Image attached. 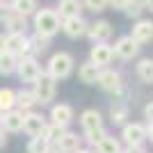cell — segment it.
Returning a JSON list of instances; mask_svg holds the SVG:
<instances>
[{
  "mask_svg": "<svg viewBox=\"0 0 153 153\" xmlns=\"http://www.w3.org/2000/svg\"><path fill=\"white\" fill-rule=\"evenodd\" d=\"M82 128L89 133V130H96V128H101V114L96 112V110H85L82 112Z\"/></svg>",
  "mask_w": 153,
  "mask_h": 153,
  "instance_id": "obj_17",
  "label": "cell"
},
{
  "mask_svg": "<svg viewBox=\"0 0 153 153\" xmlns=\"http://www.w3.org/2000/svg\"><path fill=\"white\" fill-rule=\"evenodd\" d=\"M12 9L16 14H21V16H27V14H32L37 9V0H14Z\"/></svg>",
  "mask_w": 153,
  "mask_h": 153,
  "instance_id": "obj_22",
  "label": "cell"
},
{
  "mask_svg": "<svg viewBox=\"0 0 153 153\" xmlns=\"http://www.w3.org/2000/svg\"><path fill=\"white\" fill-rule=\"evenodd\" d=\"M5 51V37H2V34H0V53Z\"/></svg>",
  "mask_w": 153,
  "mask_h": 153,
  "instance_id": "obj_40",
  "label": "cell"
},
{
  "mask_svg": "<svg viewBox=\"0 0 153 153\" xmlns=\"http://www.w3.org/2000/svg\"><path fill=\"white\" fill-rule=\"evenodd\" d=\"M5 146V133H2V128H0V149Z\"/></svg>",
  "mask_w": 153,
  "mask_h": 153,
  "instance_id": "obj_39",
  "label": "cell"
},
{
  "mask_svg": "<svg viewBox=\"0 0 153 153\" xmlns=\"http://www.w3.org/2000/svg\"><path fill=\"white\" fill-rule=\"evenodd\" d=\"M123 12L130 16V19H140L142 12H144V0H128V5Z\"/></svg>",
  "mask_w": 153,
  "mask_h": 153,
  "instance_id": "obj_25",
  "label": "cell"
},
{
  "mask_svg": "<svg viewBox=\"0 0 153 153\" xmlns=\"http://www.w3.org/2000/svg\"><path fill=\"white\" fill-rule=\"evenodd\" d=\"M48 151V142H46V137L41 135V137H34V140L30 142V146H27V153H46Z\"/></svg>",
  "mask_w": 153,
  "mask_h": 153,
  "instance_id": "obj_28",
  "label": "cell"
},
{
  "mask_svg": "<svg viewBox=\"0 0 153 153\" xmlns=\"http://www.w3.org/2000/svg\"><path fill=\"white\" fill-rule=\"evenodd\" d=\"M16 103H19L23 110H27V108H32V105L37 103V98H34V94H30V91H21V94L16 96Z\"/></svg>",
  "mask_w": 153,
  "mask_h": 153,
  "instance_id": "obj_29",
  "label": "cell"
},
{
  "mask_svg": "<svg viewBox=\"0 0 153 153\" xmlns=\"http://www.w3.org/2000/svg\"><path fill=\"white\" fill-rule=\"evenodd\" d=\"M98 66H96L94 62H87V64H82L80 66V71H78V76H80V80L82 82H87V85H94L96 80H98Z\"/></svg>",
  "mask_w": 153,
  "mask_h": 153,
  "instance_id": "obj_15",
  "label": "cell"
},
{
  "mask_svg": "<svg viewBox=\"0 0 153 153\" xmlns=\"http://www.w3.org/2000/svg\"><path fill=\"white\" fill-rule=\"evenodd\" d=\"M96 82L101 85L105 91H119L121 89V78H119V73H114V71H101Z\"/></svg>",
  "mask_w": 153,
  "mask_h": 153,
  "instance_id": "obj_10",
  "label": "cell"
},
{
  "mask_svg": "<svg viewBox=\"0 0 153 153\" xmlns=\"http://www.w3.org/2000/svg\"><path fill=\"white\" fill-rule=\"evenodd\" d=\"M123 119H126V110H123V108H114V105H112V121L121 123Z\"/></svg>",
  "mask_w": 153,
  "mask_h": 153,
  "instance_id": "obj_33",
  "label": "cell"
},
{
  "mask_svg": "<svg viewBox=\"0 0 153 153\" xmlns=\"http://www.w3.org/2000/svg\"><path fill=\"white\" fill-rule=\"evenodd\" d=\"M44 128H46V123H44V119L39 114H27V117H23V130H27L30 135H41L44 133Z\"/></svg>",
  "mask_w": 153,
  "mask_h": 153,
  "instance_id": "obj_13",
  "label": "cell"
},
{
  "mask_svg": "<svg viewBox=\"0 0 153 153\" xmlns=\"http://www.w3.org/2000/svg\"><path fill=\"white\" fill-rule=\"evenodd\" d=\"M112 57H114V51H112L110 46H105V44H98V46L91 48V62H94L96 66L110 64V62H112Z\"/></svg>",
  "mask_w": 153,
  "mask_h": 153,
  "instance_id": "obj_12",
  "label": "cell"
},
{
  "mask_svg": "<svg viewBox=\"0 0 153 153\" xmlns=\"http://www.w3.org/2000/svg\"><path fill=\"white\" fill-rule=\"evenodd\" d=\"M32 44H34V48H37V51H46V48H48V37L37 34V37L32 39Z\"/></svg>",
  "mask_w": 153,
  "mask_h": 153,
  "instance_id": "obj_32",
  "label": "cell"
},
{
  "mask_svg": "<svg viewBox=\"0 0 153 153\" xmlns=\"http://www.w3.org/2000/svg\"><path fill=\"white\" fill-rule=\"evenodd\" d=\"M9 14H12V12H9L5 5H0V21H7V16H9Z\"/></svg>",
  "mask_w": 153,
  "mask_h": 153,
  "instance_id": "obj_36",
  "label": "cell"
},
{
  "mask_svg": "<svg viewBox=\"0 0 153 153\" xmlns=\"http://www.w3.org/2000/svg\"><path fill=\"white\" fill-rule=\"evenodd\" d=\"M14 103H16V96L14 91L9 89H0V112H5V110H12Z\"/></svg>",
  "mask_w": 153,
  "mask_h": 153,
  "instance_id": "obj_26",
  "label": "cell"
},
{
  "mask_svg": "<svg viewBox=\"0 0 153 153\" xmlns=\"http://www.w3.org/2000/svg\"><path fill=\"white\" fill-rule=\"evenodd\" d=\"M16 66H19V59H16L14 53H9V51L0 53V73H12Z\"/></svg>",
  "mask_w": 153,
  "mask_h": 153,
  "instance_id": "obj_18",
  "label": "cell"
},
{
  "mask_svg": "<svg viewBox=\"0 0 153 153\" xmlns=\"http://www.w3.org/2000/svg\"><path fill=\"white\" fill-rule=\"evenodd\" d=\"M146 137L153 142V123H149V128H146Z\"/></svg>",
  "mask_w": 153,
  "mask_h": 153,
  "instance_id": "obj_37",
  "label": "cell"
},
{
  "mask_svg": "<svg viewBox=\"0 0 153 153\" xmlns=\"http://www.w3.org/2000/svg\"><path fill=\"white\" fill-rule=\"evenodd\" d=\"M87 137H89L91 144H101L108 135H105V130H103V126H101V128H96V130H89V133H87Z\"/></svg>",
  "mask_w": 153,
  "mask_h": 153,
  "instance_id": "obj_30",
  "label": "cell"
},
{
  "mask_svg": "<svg viewBox=\"0 0 153 153\" xmlns=\"http://www.w3.org/2000/svg\"><path fill=\"white\" fill-rule=\"evenodd\" d=\"M130 37H133L137 44H149V41H153V23L151 21H137Z\"/></svg>",
  "mask_w": 153,
  "mask_h": 153,
  "instance_id": "obj_8",
  "label": "cell"
},
{
  "mask_svg": "<svg viewBox=\"0 0 153 153\" xmlns=\"http://www.w3.org/2000/svg\"><path fill=\"white\" fill-rule=\"evenodd\" d=\"M55 96V78L48 73H39V78L34 80V98L37 103H48Z\"/></svg>",
  "mask_w": 153,
  "mask_h": 153,
  "instance_id": "obj_3",
  "label": "cell"
},
{
  "mask_svg": "<svg viewBox=\"0 0 153 153\" xmlns=\"http://www.w3.org/2000/svg\"><path fill=\"white\" fill-rule=\"evenodd\" d=\"M16 69H19L21 80H25V82H34V80L39 78V73H41V71H39V64L34 62L32 57H25L23 62H19Z\"/></svg>",
  "mask_w": 153,
  "mask_h": 153,
  "instance_id": "obj_7",
  "label": "cell"
},
{
  "mask_svg": "<svg viewBox=\"0 0 153 153\" xmlns=\"http://www.w3.org/2000/svg\"><path fill=\"white\" fill-rule=\"evenodd\" d=\"M57 144H59V151H64V153H76V151H78V144H80V140H78V135L64 133V137L57 142Z\"/></svg>",
  "mask_w": 153,
  "mask_h": 153,
  "instance_id": "obj_19",
  "label": "cell"
},
{
  "mask_svg": "<svg viewBox=\"0 0 153 153\" xmlns=\"http://www.w3.org/2000/svg\"><path fill=\"white\" fill-rule=\"evenodd\" d=\"M137 76L144 80V82H153V59L146 57L137 64Z\"/></svg>",
  "mask_w": 153,
  "mask_h": 153,
  "instance_id": "obj_21",
  "label": "cell"
},
{
  "mask_svg": "<svg viewBox=\"0 0 153 153\" xmlns=\"http://www.w3.org/2000/svg\"><path fill=\"white\" fill-rule=\"evenodd\" d=\"M87 23H85L80 16H69V19H64L62 21V30L69 34L71 39H78V37H82V34H87Z\"/></svg>",
  "mask_w": 153,
  "mask_h": 153,
  "instance_id": "obj_6",
  "label": "cell"
},
{
  "mask_svg": "<svg viewBox=\"0 0 153 153\" xmlns=\"http://www.w3.org/2000/svg\"><path fill=\"white\" fill-rule=\"evenodd\" d=\"M144 9H151L153 12V0H144Z\"/></svg>",
  "mask_w": 153,
  "mask_h": 153,
  "instance_id": "obj_38",
  "label": "cell"
},
{
  "mask_svg": "<svg viewBox=\"0 0 153 153\" xmlns=\"http://www.w3.org/2000/svg\"><path fill=\"white\" fill-rule=\"evenodd\" d=\"M85 5H87V9H91V12H103L105 7H108V0H85Z\"/></svg>",
  "mask_w": 153,
  "mask_h": 153,
  "instance_id": "obj_31",
  "label": "cell"
},
{
  "mask_svg": "<svg viewBox=\"0 0 153 153\" xmlns=\"http://www.w3.org/2000/svg\"><path fill=\"white\" fill-rule=\"evenodd\" d=\"M5 51L9 53H21V55H30L32 53V41H27L21 32H12V34H7L5 37Z\"/></svg>",
  "mask_w": 153,
  "mask_h": 153,
  "instance_id": "obj_4",
  "label": "cell"
},
{
  "mask_svg": "<svg viewBox=\"0 0 153 153\" xmlns=\"http://www.w3.org/2000/svg\"><path fill=\"white\" fill-rule=\"evenodd\" d=\"M108 5H110V7H114V9H126L128 0H108Z\"/></svg>",
  "mask_w": 153,
  "mask_h": 153,
  "instance_id": "obj_34",
  "label": "cell"
},
{
  "mask_svg": "<svg viewBox=\"0 0 153 153\" xmlns=\"http://www.w3.org/2000/svg\"><path fill=\"white\" fill-rule=\"evenodd\" d=\"M71 69H73V57H71L69 53H57L48 62V76H53L55 80L66 78L71 73Z\"/></svg>",
  "mask_w": 153,
  "mask_h": 153,
  "instance_id": "obj_2",
  "label": "cell"
},
{
  "mask_svg": "<svg viewBox=\"0 0 153 153\" xmlns=\"http://www.w3.org/2000/svg\"><path fill=\"white\" fill-rule=\"evenodd\" d=\"M114 53L121 59H133V57L140 55V44H137L133 37H121L114 46Z\"/></svg>",
  "mask_w": 153,
  "mask_h": 153,
  "instance_id": "obj_5",
  "label": "cell"
},
{
  "mask_svg": "<svg viewBox=\"0 0 153 153\" xmlns=\"http://www.w3.org/2000/svg\"><path fill=\"white\" fill-rule=\"evenodd\" d=\"M144 114H146V119H149V121H151V123H153V101H151V103H149L146 108H144Z\"/></svg>",
  "mask_w": 153,
  "mask_h": 153,
  "instance_id": "obj_35",
  "label": "cell"
},
{
  "mask_svg": "<svg viewBox=\"0 0 153 153\" xmlns=\"http://www.w3.org/2000/svg\"><path fill=\"white\" fill-rule=\"evenodd\" d=\"M80 9H82V2H80V0H62V2H59V16H64V19L80 16Z\"/></svg>",
  "mask_w": 153,
  "mask_h": 153,
  "instance_id": "obj_16",
  "label": "cell"
},
{
  "mask_svg": "<svg viewBox=\"0 0 153 153\" xmlns=\"http://www.w3.org/2000/svg\"><path fill=\"white\" fill-rule=\"evenodd\" d=\"M87 34H89L94 41H98V44H103L105 39L112 37V25H110L108 21H96L94 25L87 27Z\"/></svg>",
  "mask_w": 153,
  "mask_h": 153,
  "instance_id": "obj_9",
  "label": "cell"
},
{
  "mask_svg": "<svg viewBox=\"0 0 153 153\" xmlns=\"http://www.w3.org/2000/svg\"><path fill=\"white\" fill-rule=\"evenodd\" d=\"M144 137H146V128L140 126V123H130V126L123 128V140H126L130 146L142 144V142H144Z\"/></svg>",
  "mask_w": 153,
  "mask_h": 153,
  "instance_id": "obj_11",
  "label": "cell"
},
{
  "mask_svg": "<svg viewBox=\"0 0 153 153\" xmlns=\"http://www.w3.org/2000/svg\"><path fill=\"white\" fill-rule=\"evenodd\" d=\"M98 153H119V142L114 137H105L101 144H96Z\"/></svg>",
  "mask_w": 153,
  "mask_h": 153,
  "instance_id": "obj_27",
  "label": "cell"
},
{
  "mask_svg": "<svg viewBox=\"0 0 153 153\" xmlns=\"http://www.w3.org/2000/svg\"><path fill=\"white\" fill-rule=\"evenodd\" d=\"M5 25L9 27V34H12V32H21V27H25V16H21V14L12 12L9 16H7Z\"/></svg>",
  "mask_w": 153,
  "mask_h": 153,
  "instance_id": "obj_23",
  "label": "cell"
},
{
  "mask_svg": "<svg viewBox=\"0 0 153 153\" xmlns=\"http://www.w3.org/2000/svg\"><path fill=\"white\" fill-rule=\"evenodd\" d=\"M5 128L12 130V133L23 130V112H9V114L5 117Z\"/></svg>",
  "mask_w": 153,
  "mask_h": 153,
  "instance_id": "obj_20",
  "label": "cell"
},
{
  "mask_svg": "<svg viewBox=\"0 0 153 153\" xmlns=\"http://www.w3.org/2000/svg\"><path fill=\"white\" fill-rule=\"evenodd\" d=\"M76 153H91V151H76Z\"/></svg>",
  "mask_w": 153,
  "mask_h": 153,
  "instance_id": "obj_41",
  "label": "cell"
},
{
  "mask_svg": "<svg viewBox=\"0 0 153 153\" xmlns=\"http://www.w3.org/2000/svg\"><path fill=\"white\" fill-rule=\"evenodd\" d=\"M44 137H46V142H59L64 137V126H57V123L46 126L44 128Z\"/></svg>",
  "mask_w": 153,
  "mask_h": 153,
  "instance_id": "obj_24",
  "label": "cell"
},
{
  "mask_svg": "<svg viewBox=\"0 0 153 153\" xmlns=\"http://www.w3.org/2000/svg\"><path fill=\"white\" fill-rule=\"evenodd\" d=\"M34 25H37V34H41V37H53V34L59 30V14L53 12V9H41V12H37Z\"/></svg>",
  "mask_w": 153,
  "mask_h": 153,
  "instance_id": "obj_1",
  "label": "cell"
},
{
  "mask_svg": "<svg viewBox=\"0 0 153 153\" xmlns=\"http://www.w3.org/2000/svg\"><path fill=\"white\" fill-rule=\"evenodd\" d=\"M53 117V123H57V126H66V123L73 119V112H71L69 105H55L51 112Z\"/></svg>",
  "mask_w": 153,
  "mask_h": 153,
  "instance_id": "obj_14",
  "label": "cell"
}]
</instances>
